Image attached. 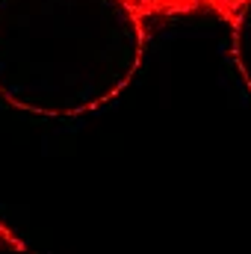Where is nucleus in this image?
Masks as SVG:
<instances>
[{
    "instance_id": "f03ea898",
    "label": "nucleus",
    "mask_w": 251,
    "mask_h": 254,
    "mask_svg": "<svg viewBox=\"0 0 251 254\" xmlns=\"http://www.w3.org/2000/svg\"><path fill=\"white\" fill-rule=\"evenodd\" d=\"M228 18H231V57L251 92V0L240 3Z\"/></svg>"
},
{
    "instance_id": "7ed1b4c3",
    "label": "nucleus",
    "mask_w": 251,
    "mask_h": 254,
    "mask_svg": "<svg viewBox=\"0 0 251 254\" xmlns=\"http://www.w3.org/2000/svg\"><path fill=\"white\" fill-rule=\"evenodd\" d=\"M198 3H207V6H213V9H219V12H225V15H231L240 3H246V0H198Z\"/></svg>"
},
{
    "instance_id": "f257e3e1",
    "label": "nucleus",
    "mask_w": 251,
    "mask_h": 254,
    "mask_svg": "<svg viewBox=\"0 0 251 254\" xmlns=\"http://www.w3.org/2000/svg\"><path fill=\"white\" fill-rule=\"evenodd\" d=\"M142 54V9L127 0H0V98L18 110H98L133 80Z\"/></svg>"
},
{
    "instance_id": "20e7f679",
    "label": "nucleus",
    "mask_w": 251,
    "mask_h": 254,
    "mask_svg": "<svg viewBox=\"0 0 251 254\" xmlns=\"http://www.w3.org/2000/svg\"><path fill=\"white\" fill-rule=\"evenodd\" d=\"M127 3H133L136 9H157V6H166V3H184V0H127Z\"/></svg>"
}]
</instances>
